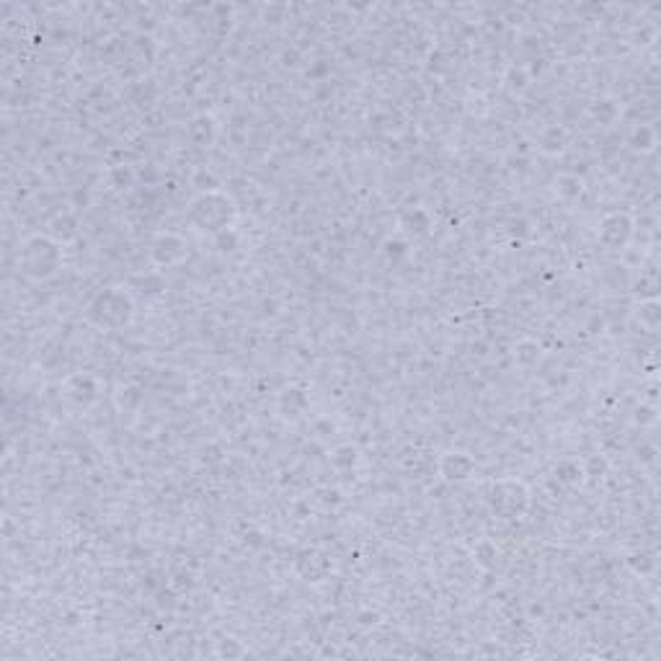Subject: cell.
I'll use <instances>...</instances> for the list:
<instances>
[{
  "instance_id": "5b68a950",
  "label": "cell",
  "mask_w": 661,
  "mask_h": 661,
  "mask_svg": "<svg viewBox=\"0 0 661 661\" xmlns=\"http://www.w3.org/2000/svg\"><path fill=\"white\" fill-rule=\"evenodd\" d=\"M473 467H476V463L465 452H447L439 463V473L447 481H465V478H470Z\"/></svg>"
},
{
  "instance_id": "52a82bcc",
  "label": "cell",
  "mask_w": 661,
  "mask_h": 661,
  "mask_svg": "<svg viewBox=\"0 0 661 661\" xmlns=\"http://www.w3.org/2000/svg\"><path fill=\"white\" fill-rule=\"evenodd\" d=\"M636 147L638 150H651L654 147V132L648 129V127H641V129H636Z\"/></svg>"
},
{
  "instance_id": "3957f363",
  "label": "cell",
  "mask_w": 661,
  "mask_h": 661,
  "mask_svg": "<svg viewBox=\"0 0 661 661\" xmlns=\"http://www.w3.org/2000/svg\"><path fill=\"white\" fill-rule=\"evenodd\" d=\"M132 297L122 287H109L104 289L89 307V318L101 328H122L132 321Z\"/></svg>"
},
{
  "instance_id": "8992f818",
  "label": "cell",
  "mask_w": 661,
  "mask_h": 661,
  "mask_svg": "<svg viewBox=\"0 0 661 661\" xmlns=\"http://www.w3.org/2000/svg\"><path fill=\"white\" fill-rule=\"evenodd\" d=\"M300 563H307V571H303V576L307 581H321L323 576H328V571L334 569L331 561H328L323 553H316V551H305V553L300 555Z\"/></svg>"
},
{
  "instance_id": "6da1fadb",
  "label": "cell",
  "mask_w": 661,
  "mask_h": 661,
  "mask_svg": "<svg viewBox=\"0 0 661 661\" xmlns=\"http://www.w3.org/2000/svg\"><path fill=\"white\" fill-rule=\"evenodd\" d=\"M189 220L192 225H197L202 232H220L232 231V220H235V204L228 194L222 192H204L192 202V210H189Z\"/></svg>"
},
{
  "instance_id": "7a4b0ae2",
  "label": "cell",
  "mask_w": 661,
  "mask_h": 661,
  "mask_svg": "<svg viewBox=\"0 0 661 661\" xmlns=\"http://www.w3.org/2000/svg\"><path fill=\"white\" fill-rule=\"evenodd\" d=\"M62 264L60 243L47 235H34L21 249V267L32 279H50Z\"/></svg>"
},
{
  "instance_id": "277c9868",
  "label": "cell",
  "mask_w": 661,
  "mask_h": 661,
  "mask_svg": "<svg viewBox=\"0 0 661 661\" xmlns=\"http://www.w3.org/2000/svg\"><path fill=\"white\" fill-rule=\"evenodd\" d=\"M630 235H633V220H630L626 212H612V215L605 217V220L600 222V232H597V238H600L609 250H618L623 249V246H628Z\"/></svg>"
}]
</instances>
